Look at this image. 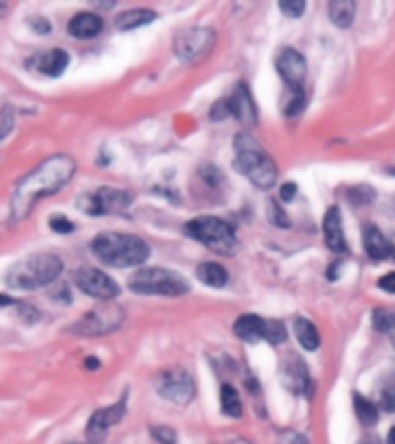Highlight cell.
<instances>
[{"label":"cell","instance_id":"cell-1","mask_svg":"<svg viewBox=\"0 0 395 444\" xmlns=\"http://www.w3.org/2000/svg\"><path fill=\"white\" fill-rule=\"evenodd\" d=\"M77 174V162L74 157L58 153L42 160L35 169L28 172L23 179L14 186L12 202H10V215L14 222H23L26 217L35 211L37 202L44 197H51L61 192L67 183Z\"/></svg>","mask_w":395,"mask_h":444},{"label":"cell","instance_id":"cell-2","mask_svg":"<svg viewBox=\"0 0 395 444\" xmlns=\"http://www.w3.org/2000/svg\"><path fill=\"white\" fill-rule=\"evenodd\" d=\"M90 250L99 262L116 269H130L148 262L150 248L141 236L125 232H102L90 243Z\"/></svg>","mask_w":395,"mask_h":444},{"label":"cell","instance_id":"cell-3","mask_svg":"<svg viewBox=\"0 0 395 444\" xmlns=\"http://www.w3.org/2000/svg\"><path fill=\"white\" fill-rule=\"evenodd\" d=\"M61 273H63V259L58 255L42 253V255H30V257L19 259V262H14L5 273V282L7 287L12 289L30 292V289H42L47 287V284L56 282L61 278Z\"/></svg>","mask_w":395,"mask_h":444},{"label":"cell","instance_id":"cell-4","mask_svg":"<svg viewBox=\"0 0 395 444\" xmlns=\"http://www.w3.org/2000/svg\"><path fill=\"white\" fill-rule=\"evenodd\" d=\"M233 148H236L233 167L245 176L252 186H257L259 190H271L277 181V167L266 155V150L259 146V141L250 137L248 132H243L233 139Z\"/></svg>","mask_w":395,"mask_h":444},{"label":"cell","instance_id":"cell-5","mask_svg":"<svg viewBox=\"0 0 395 444\" xmlns=\"http://www.w3.org/2000/svg\"><path fill=\"white\" fill-rule=\"evenodd\" d=\"M185 234L199 243H204L208 250H213L217 255H233L238 250L236 229L231 227V222L222 220V217L215 215L195 217V220L185 224Z\"/></svg>","mask_w":395,"mask_h":444},{"label":"cell","instance_id":"cell-6","mask_svg":"<svg viewBox=\"0 0 395 444\" xmlns=\"http://www.w3.org/2000/svg\"><path fill=\"white\" fill-rule=\"evenodd\" d=\"M128 284L132 292L148 296H183L190 292V282L181 273L162 269V266H150V269L137 271Z\"/></svg>","mask_w":395,"mask_h":444},{"label":"cell","instance_id":"cell-7","mask_svg":"<svg viewBox=\"0 0 395 444\" xmlns=\"http://www.w3.org/2000/svg\"><path fill=\"white\" fill-rule=\"evenodd\" d=\"M123 322H125V310L121 306H116L114 301H104L97 308L83 313L81 320L74 322L67 331L83 338H102L119 331Z\"/></svg>","mask_w":395,"mask_h":444},{"label":"cell","instance_id":"cell-8","mask_svg":"<svg viewBox=\"0 0 395 444\" xmlns=\"http://www.w3.org/2000/svg\"><path fill=\"white\" fill-rule=\"evenodd\" d=\"M217 35L213 28L208 26H192L181 30L174 40V54L185 65H197L206 61L215 49Z\"/></svg>","mask_w":395,"mask_h":444},{"label":"cell","instance_id":"cell-9","mask_svg":"<svg viewBox=\"0 0 395 444\" xmlns=\"http://www.w3.org/2000/svg\"><path fill=\"white\" fill-rule=\"evenodd\" d=\"M132 195L119 188H99L81 197L79 208L88 215H121L132 206Z\"/></svg>","mask_w":395,"mask_h":444},{"label":"cell","instance_id":"cell-10","mask_svg":"<svg viewBox=\"0 0 395 444\" xmlns=\"http://www.w3.org/2000/svg\"><path fill=\"white\" fill-rule=\"evenodd\" d=\"M157 393L169 403L185 407L195 400L197 393V384L192 380V375L188 371H181V368H174V371H164L157 377Z\"/></svg>","mask_w":395,"mask_h":444},{"label":"cell","instance_id":"cell-11","mask_svg":"<svg viewBox=\"0 0 395 444\" xmlns=\"http://www.w3.org/2000/svg\"><path fill=\"white\" fill-rule=\"evenodd\" d=\"M72 282L77 284V287L86 296L102 301V304H104V301H114L116 296L121 294L119 282H116L114 278H109L104 271L92 269V266H81V269L74 271Z\"/></svg>","mask_w":395,"mask_h":444},{"label":"cell","instance_id":"cell-12","mask_svg":"<svg viewBox=\"0 0 395 444\" xmlns=\"http://www.w3.org/2000/svg\"><path fill=\"white\" fill-rule=\"evenodd\" d=\"M275 68L280 72V77L289 86L291 93H303L305 90V79H308V63L296 49H282L275 58Z\"/></svg>","mask_w":395,"mask_h":444},{"label":"cell","instance_id":"cell-13","mask_svg":"<svg viewBox=\"0 0 395 444\" xmlns=\"http://www.w3.org/2000/svg\"><path fill=\"white\" fill-rule=\"evenodd\" d=\"M125 403H128V393H125L116 405H109V407L97 409V412H92V416L88 419V428H86L88 440H92V442L102 440L107 431L114 428V426L125 416Z\"/></svg>","mask_w":395,"mask_h":444},{"label":"cell","instance_id":"cell-14","mask_svg":"<svg viewBox=\"0 0 395 444\" xmlns=\"http://www.w3.org/2000/svg\"><path fill=\"white\" fill-rule=\"evenodd\" d=\"M226 102H229V114L233 119H238L245 128L257 125V107H255V100H252L245 83H238Z\"/></svg>","mask_w":395,"mask_h":444},{"label":"cell","instance_id":"cell-15","mask_svg":"<svg viewBox=\"0 0 395 444\" xmlns=\"http://www.w3.org/2000/svg\"><path fill=\"white\" fill-rule=\"evenodd\" d=\"M102 30H104V21H102V16L95 12H79L72 16L70 23H67V32L77 40H92Z\"/></svg>","mask_w":395,"mask_h":444},{"label":"cell","instance_id":"cell-16","mask_svg":"<svg viewBox=\"0 0 395 444\" xmlns=\"http://www.w3.org/2000/svg\"><path fill=\"white\" fill-rule=\"evenodd\" d=\"M324 239L333 253H347V241H344L342 229V213L338 206H331L324 215Z\"/></svg>","mask_w":395,"mask_h":444},{"label":"cell","instance_id":"cell-17","mask_svg":"<svg viewBox=\"0 0 395 444\" xmlns=\"http://www.w3.org/2000/svg\"><path fill=\"white\" fill-rule=\"evenodd\" d=\"M28 65L37 72L47 74V77H61L67 70V65H70V56H67L65 49H51V52L37 54Z\"/></svg>","mask_w":395,"mask_h":444},{"label":"cell","instance_id":"cell-18","mask_svg":"<svg viewBox=\"0 0 395 444\" xmlns=\"http://www.w3.org/2000/svg\"><path fill=\"white\" fill-rule=\"evenodd\" d=\"M233 333L243 340V342H257L264 338V320L259 315H241L236 322H233Z\"/></svg>","mask_w":395,"mask_h":444},{"label":"cell","instance_id":"cell-19","mask_svg":"<svg viewBox=\"0 0 395 444\" xmlns=\"http://www.w3.org/2000/svg\"><path fill=\"white\" fill-rule=\"evenodd\" d=\"M363 241H365V253L375 259V262H384L386 257H391V243L386 241L384 234L377 227H365L363 232Z\"/></svg>","mask_w":395,"mask_h":444},{"label":"cell","instance_id":"cell-20","mask_svg":"<svg viewBox=\"0 0 395 444\" xmlns=\"http://www.w3.org/2000/svg\"><path fill=\"white\" fill-rule=\"evenodd\" d=\"M155 19H157V14L153 10L137 7V10H128V12L116 16L114 26H116V30H134V28L148 26V23H153Z\"/></svg>","mask_w":395,"mask_h":444},{"label":"cell","instance_id":"cell-21","mask_svg":"<svg viewBox=\"0 0 395 444\" xmlns=\"http://www.w3.org/2000/svg\"><path fill=\"white\" fill-rule=\"evenodd\" d=\"M293 333H296V340L300 342V347L305 352H315L322 345L317 326L310 320H305V317H296V320H293Z\"/></svg>","mask_w":395,"mask_h":444},{"label":"cell","instance_id":"cell-22","mask_svg":"<svg viewBox=\"0 0 395 444\" xmlns=\"http://www.w3.org/2000/svg\"><path fill=\"white\" fill-rule=\"evenodd\" d=\"M197 278L208 284V287H213V289H220L224 287L226 282H229V273H226V269L222 264H217V262H204V264H199L197 266Z\"/></svg>","mask_w":395,"mask_h":444},{"label":"cell","instance_id":"cell-23","mask_svg":"<svg viewBox=\"0 0 395 444\" xmlns=\"http://www.w3.org/2000/svg\"><path fill=\"white\" fill-rule=\"evenodd\" d=\"M329 16L338 28H349L356 16V3L354 0H333L329 5Z\"/></svg>","mask_w":395,"mask_h":444},{"label":"cell","instance_id":"cell-24","mask_svg":"<svg viewBox=\"0 0 395 444\" xmlns=\"http://www.w3.org/2000/svg\"><path fill=\"white\" fill-rule=\"evenodd\" d=\"M220 405H222V412L231 419H241L243 416V403H241V396L238 391L231 387V384H222L220 389Z\"/></svg>","mask_w":395,"mask_h":444},{"label":"cell","instance_id":"cell-25","mask_svg":"<svg viewBox=\"0 0 395 444\" xmlns=\"http://www.w3.org/2000/svg\"><path fill=\"white\" fill-rule=\"evenodd\" d=\"M354 409H356V416L360 419V424L363 426H375L377 419H379V409L372 403V400H367L365 396H354Z\"/></svg>","mask_w":395,"mask_h":444},{"label":"cell","instance_id":"cell-26","mask_svg":"<svg viewBox=\"0 0 395 444\" xmlns=\"http://www.w3.org/2000/svg\"><path fill=\"white\" fill-rule=\"evenodd\" d=\"M264 338L271 342V345H280V342L287 340V329L277 320H264Z\"/></svg>","mask_w":395,"mask_h":444},{"label":"cell","instance_id":"cell-27","mask_svg":"<svg viewBox=\"0 0 395 444\" xmlns=\"http://www.w3.org/2000/svg\"><path fill=\"white\" fill-rule=\"evenodd\" d=\"M372 326L379 333H389L395 329V315L386 308H377L372 313Z\"/></svg>","mask_w":395,"mask_h":444},{"label":"cell","instance_id":"cell-28","mask_svg":"<svg viewBox=\"0 0 395 444\" xmlns=\"http://www.w3.org/2000/svg\"><path fill=\"white\" fill-rule=\"evenodd\" d=\"M16 123V114L12 107H0V141H5L12 135Z\"/></svg>","mask_w":395,"mask_h":444},{"label":"cell","instance_id":"cell-29","mask_svg":"<svg viewBox=\"0 0 395 444\" xmlns=\"http://www.w3.org/2000/svg\"><path fill=\"white\" fill-rule=\"evenodd\" d=\"M280 12L291 16V19H298L305 12V3L303 0H284V3H280Z\"/></svg>","mask_w":395,"mask_h":444},{"label":"cell","instance_id":"cell-30","mask_svg":"<svg viewBox=\"0 0 395 444\" xmlns=\"http://www.w3.org/2000/svg\"><path fill=\"white\" fill-rule=\"evenodd\" d=\"M268 217H271V222L277 224V227H289V217L287 213H282L277 202H268Z\"/></svg>","mask_w":395,"mask_h":444},{"label":"cell","instance_id":"cell-31","mask_svg":"<svg viewBox=\"0 0 395 444\" xmlns=\"http://www.w3.org/2000/svg\"><path fill=\"white\" fill-rule=\"evenodd\" d=\"M150 435L159 442V444H176V431L169 426H153Z\"/></svg>","mask_w":395,"mask_h":444},{"label":"cell","instance_id":"cell-32","mask_svg":"<svg viewBox=\"0 0 395 444\" xmlns=\"http://www.w3.org/2000/svg\"><path fill=\"white\" fill-rule=\"evenodd\" d=\"M382 407L386 412H395V384H386L382 389Z\"/></svg>","mask_w":395,"mask_h":444},{"label":"cell","instance_id":"cell-33","mask_svg":"<svg viewBox=\"0 0 395 444\" xmlns=\"http://www.w3.org/2000/svg\"><path fill=\"white\" fill-rule=\"evenodd\" d=\"M49 222H51V229L58 232V234H70V232H74V222L67 220L65 215H54Z\"/></svg>","mask_w":395,"mask_h":444},{"label":"cell","instance_id":"cell-34","mask_svg":"<svg viewBox=\"0 0 395 444\" xmlns=\"http://www.w3.org/2000/svg\"><path fill=\"white\" fill-rule=\"evenodd\" d=\"M226 116H231L229 114V102H226V100H220V102H215L213 109H211V119L213 121H222V119H226Z\"/></svg>","mask_w":395,"mask_h":444},{"label":"cell","instance_id":"cell-35","mask_svg":"<svg viewBox=\"0 0 395 444\" xmlns=\"http://www.w3.org/2000/svg\"><path fill=\"white\" fill-rule=\"evenodd\" d=\"M280 444H310V440L305 438V435H300V433H282V438H280Z\"/></svg>","mask_w":395,"mask_h":444},{"label":"cell","instance_id":"cell-36","mask_svg":"<svg viewBox=\"0 0 395 444\" xmlns=\"http://www.w3.org/2000/svg\"><path fill=\"white\" fill-rule=\"evenodd\" d=\"M379 287L384 292H389V294H395V271L393 273H386L384 278H379Z\"/></svg>","mask_w":395,"mask_h":444},{"label":"cell","instance_id":"cell-37","mask_svg":"<svg viewBox=\"0 0 395 444\" xmlns=\"http://www.w3.org/2000/svg\"><path fill=\"white\" fill-rule=\"evenodd\" d=\"M280 197H282V202H291V199L296 197V183H284L280 190Z\"/></svg>","mask_w":395,"mask_h":444},{"label":"cell","instance_id":"cell-38","mask_svg":"<svg viewBox=\"0 0 395 444\" xmlns=\"http://www.w3.org/2000/svg\"><path fill=\"white\" fill-rule=\"evenodd\" d=\"M51 299H54V301H61V304H70V301H72V299H70V292H67L65 287H63L61 292H54Z\"/></svg>","mask_w":395,"mask_h":444},{"label":"cell","instance_id":"cell-39","mask_svg":"<svg viewBox=\"0 0 395 444\" xmlns=\"http://www.w3.org/2000/svg\"><path fill=\"white\" fill-rule=\"evenodd\" d=\"M30 26L35 30H40V32H49V23L42 19V16H37V21H30Z\"/></svg>","mask_w":395,"mask_h":444},{"label":"cell","instance_id":"cell-40","mask_svg":"<svg viewBox=\"0 0 395 444\" xmlns=\"http://www.w3.org/2000/svg\"><path fill=\"white\" fill-rule=\"evenodd\" d=\"M86 368H88V371H97V368H99V361H97V359H86Z\"/></svg>","mask_w":395,"mask_h":444},{"label":"cell","instance_id":"cell-41","mask_svg":"<svg viewBox=\"0 0 395 444\" xmlns=\"http://www.w3.org/2000/svg\"><path fill=\"white\" fill-rule=\"evenodd\" d=\"M12 304H14V299L5 296V294H0V306H12Z\"/></svg>","mask_w":395,"mask_h":444},{"label":"cell","instance_id":"cell-42","mask_svg":"<svg viewBox=\"0 0 395 444\" xmlns=\"http://www.w3.org/2000/svg\"><path fill=\"white\" fill-rule=\"evenodd\" d=\"M386 444H395V428H391L389 438H386Z\"/></svg>","mask_w":395,"mask_h":444},{"label":"cell","instance_id":"cell-43","mask_svg":"<svg viewBox=\"0 0 395 444\" xmlns=\"http://www.w3.org/2000/svg\"><path fill=\"white\" fill-rule=\"evenodd\" d=\"M7 10H10V7H7V3H0V19H3V16L7 14Z\"/></svg>","mask_w":395,"mask_h":444},{"label":"cell","instance_id":"cell-44","mask_svg":"<svg viewBox=\"0 0 395 444\" xmlns=\"http://www.w3.org/2000/svg\"><path fill=\"white\" fill-rule=\"evenodd\" d=\"M358 444H379V440H375V438H365V440H360Z\"/></svg>","mask_w":395,"mask_h":444},{"label":"cell","instance_id":"cell-45","mask_svg":"<svg viewBox=\"0 0 395 444\" xmlns=\"http://www.w3.org/2000/svg\"><path fill=\"white\" fill-rule=\"evenodd\" d=\"M231 444H250L248 440H236V442H231Z\"/></svg>","mask_w":395,"mask_h":444},{"label":"cell","instance_id":"cell-46","mask_svg":"<svg viewBox=\"0 0 395 444\" xmlns=\"http://www.w3.org/2000/svg\"><path fill=\"white\" fill-rule=\"evenodd\" d=\"M391 257L395 259V248H391Z\"/></svg>","mask_w":395,"mask_h":444}]
</instances>
